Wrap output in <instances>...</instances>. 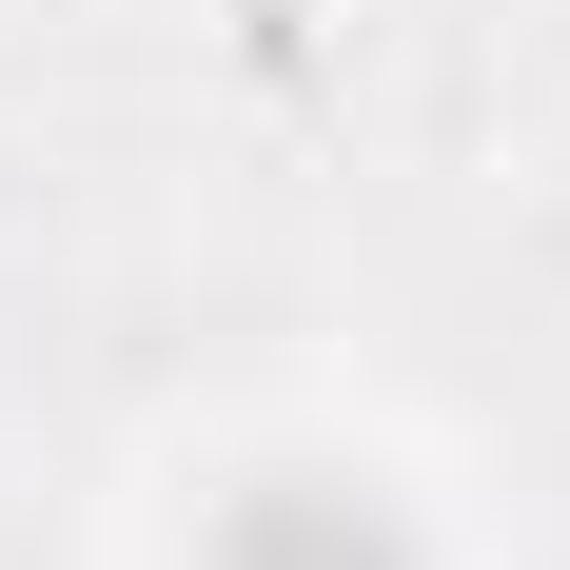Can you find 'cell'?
<instances>
[{
  "instance_id": "obj_1",
  "label": "cell",
  "mask_w": 570,
  "mask_h": 570,
  "mask_svg": "<svg viewBox=\"0 0 570 570\" xmlns=\"http://www.w3.org/2000/svg\"><path fill=\"white\" fill-rule=\"evenodd\" d=\"M197 570H433V551L374 472H256V492H217Z\"/></svg>"
}]
</instances>
